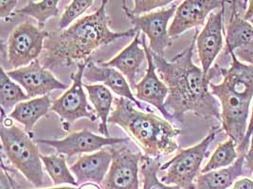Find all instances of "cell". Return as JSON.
Instances as JSON below:
<instances>
[{"mask_svg": "<svg viewBox=\"0 0 253 189\" xmlns=\"http://www.w3.org/2000/svg\"><path fill=\"white\" fill-rule=\"evenodd\" d=\"M196 37L197 30L192 44L171 61L152 53L160 78L169 89L165 108L173 120L182 121L185 114L192 112L221 121V106L210 91L211 76L193 62Z\"/></svg>", "mask_w": 253, "mask_h": 189, "instance_id": "6da1fadb", "label": "cell"}, {"mask_svg": "<svg viewBox=\"0 0 253 189\" xmlns=\"http://www.w3.org/2000/svg\"><path fill=\"white\" fill-rule=\"evenodd\" d=\"M107 3V0L102 1L95 12L78 19L68 29L49 32L40 63L47 69L80 63L89 61L93 52L104 45L123 37L137 35L138 31L134 28L123 32L110 30V18L105 9Z\"/></svg>", "mask_w": 253, "mask_h": 189, "instance_id": "7a4b0ae2", "label": "cell"}, {"mask_svg": "<svg viewBox=\"0 0 253 189\" xmlns=\"http://www.w3.org/2000/svg\"><path fill=\"white\" fill-rule=\"evenodd\" d=\"M113 105L108 124L126 130L141 148L144 157L159 159L161 155L173 154L178 149L176 137L180 130L168 120L138 109L134 102L124 97H115Z\"/></svg>", "mask_w": 253, "mask_h": 189, "instance_id": "3957f363", "label": "cell"}, {"mask_svg": "<svg viewBox=\"0 0 253 189\" xmlns=\"http://www.w3.org/2000/svg\"><path fill=\"white\" fill-rule=\"evenodd\" d=\"M230 56V68L220 70L223 80L218 84L210 83V91L220 100L223 129L239 147L249 126L253 97V66L241 63L233 53Z\"/></svg>", "mask_w": 253, "mask_h": 189, "instance_id": "277c9868", "label": "cell"}, {"mask_svg": "<svg viewBox=\"0 0 253 189\" xmlns=\"http://www.w3.org/2000/svg\"><path fill=\"white\" fill-rule=\"evenodd\" d=\"M0 137L2 151L13 167L35 188L44 187L45 173L41 154L32 135L14 124L10 127L1 124Z\"/></svg>", "mask_w": 253, "mask_h": 189, "instance_id": "5b68a950", "label": "cell"}, {"mask_svg": "<svg viewBox=\"0 0 253 189\" xmlns=\"http://www.w3.org/2000/svg\"><path fill=\"white\" fill-rule=\"evenodd\" d=\"M217 130H212L196 146L180 150L173 158L161 165L165 171L161 181L167 186H174L179 189H196L195 180L201 173L200 166L207 156L208 150L215 138Z\"/></svg>", "mask_w": 253, "mask_h": 189, "instance_id": "8992f818", "label": "cell"}, {"mask_svg": "<svg viewBox=\"0 0 253 189\" xmlns=\"http://www.w3.org/2000/svg\"><path fill=\"white\" fill-rule=\"evenodd\" d=\"M49 32L31 21L19 24L12 30L7 41V62L12 70L32 63L44 51Z\"/></svg>", "mask_w": 253, "mask_h": 189, "instance_id": "52a82bcc", "label": "cell"}, {"mask_svg": "<svg viewBox=\"0 0 253 189\" xmlns=\"http://www.w3.org/2000/svg\"><path fill=\"white\" fill-rule=\"evenodd\" d=\"M89 62L90 60L78 63V69L72 73L70 77L72 81L71 86L64 94L52 101L50 111L59 116L65 130H69L71 125L81 118H87L91 121L98 119L94 109L88 103L87 96L84 90L83 76Z\"/></svg>", "mask_w": 253, "mask_h": 189, "instance_id": "ba28073f", "label": "cell"}, {"mask_svg": "<svg viewBox=\"0 0 253 189\" xmlns=\"http://www.w3.org/2000/svg\"><path fill=\"white\" fill-rule=\"evenodd\" d=\"M109 150L112 154V163L103 183L100 185L101 188L139 189L138 166L144 155L139 152L132 151L124 144H121V147H117V145L111 146Z\"/></svg>", "mask_w": 253, "mask_h": 189, "instance_id": "9c48e42d", "label": "cell"}, {"mask_svg": "<svg viewBox=\"0 0 253 189\" xmlns=\"http://www.w3.org/2000/svg\"><path fill=\"white\" fill-rule=\"evenodd\" d=\"M176 8L175 4H171L168 8L140 16H127L134 29L147 36L150 50L156 55L165 57L166 49L172 44L168 24L173 17Z\"/></svg>", "mask_w": 253, "mask_h": 189, "instance_id": "30bf717a", "label": "cell"}, {"mask_svg": "<svg viewBox=\"0 0 253 189\" xmlns=\"http://www.w3.org/2000/svg\"><path fill=\"white\" fill-rule=\"evenodd\" d=\"M129 138L120 137H105L93 133L88 130L73 131L63 139H37L36 143L45 144L52 147L57 154L65 155L66 157H72L84 154H93L104 149V147H111L119 144H126Z\"/></svg>", "mask_w": 253, "mask_h": 189, "instance_id": "8fae6325", "label": "cell"}, {"mask_svg": "<svg viewBox=\"0 0 253 189\" xmlns=\"http://www.w3.org/2000/svg\"><path fill=\"white\" fill-rule=\"evenodd\" d=\"M7 74L12 81L23 88L31 99L36 96L47 95L55 90H65L68 88V85L60 82L39 60L27 66L7 71Z\"/></svg>", "mask_w": 253, "mask_h": 189, "instance_id": "7c38bea8", "label": "cell"}, {"mask_svg": "<svg viewBox=\"0 0 253 189\" xmlns=\"http://www.w3.org/2000/svg\"><path fill=\"white\" fill-rule=\"evenodd\" d=\"M141 46L146 52L148 64L144 77L136 84L134 94L138 101L148 103L157 108L161 112L163 118H165L169 122L174 121L165 108V101L169 94V89L157 74V68L153 59L152 51L150 50L146 43L145 36L142 37Z\"/></svg>", "mask_w": 253, "mask_h": 189, "instance_id": "4fadbf2b", "label": "cell"}, {"mask_svg": "<svg viewBox=\"0 0 253 189\" xmlns=\"http://www.w3.org/2000/svg\"><path fill=\"white\" fill-rule=\"evenodd\" d=\"M226 3V2H225ZM225 3L215 12H211L208 17L202 32L196 37V48L201 63L202 70L208 75L211 67L223 48V29Z\"/></svg>", "mask_w": 253, "mask_h": 189, "instance_id": "5bb4252c", "label": "cell"}, {"mask_svg": "<svg viewBox=\"0 0 253 189\" xmlns=\"http://www.w3.org/2000/svg\"><path fill=\"white\" fill-rule=\"evenodd\" d=\"M225 1L217 0H186L181 2L169 27L170 38H176L186 31L203 26L212 11L221 9Z\"/></svg>", "mask_w": 253, "mask_h": 189, "instance_id": "9a60e30c", "label": "cell"}, {"mask_svg": "<svg viewBox=\"0 0 253 189\" xmlns=\"http://www.w3.org/2000/svg\"><path fill=\"white\" fill-rule=\"evenodd\" d=\"M83 81L86 83H90L91 84L104 83V85H105L108 89L112 90L120 97L126 98L128 100L134 102L138 109L142 111L144 109H148L136 98L126 77L116 68L103 66V65H100L99 63L96 64L95 63L90 61L87 63L84 72Z\"/></svg>", "mask_w": 253, "mask_h": 189, "instance_id": "2e32d148", "label": "cell"}, {"mask_svg": "<svg viewBox=\"0 0 253 189\" xmlns=\"http://www.w3.org/2000/svg\"><path fill=\"white\" fill-rule=\"evenodd\" d=\"M140 32H138L133 41L114 58L107 62H100L98 63L120 71L126 77L131 89L135 90L138 73L140 72L143 63H148L146 52L144 48L140 47Z\"/></svg>", "mask_w": 253, "mask_h": 189, "instance_id": "e0dca14e", "label": "cell"}, {"mask_svg": "<svg viewBox=\"0 0 253 189\" xmlns=\"http://www.w3.org/2000/svg\"><path fill=\"white\" fill-rule=\"evenodd\" d=\"M111 163L112 154L109 148H104L99 152L81 156L69 168L78 186L86 183L101 185L110 168Z\"/></svg>", "mask_w": 253, "mask_h": 189, "instance_id": "ac0fdd59", "label": "cell"}, {"mask_svg": "<svg viewBox=\"0 0 253 189\" xmlns=\"http://www.w3.org/2000/svg\"><path fill=\"white\" fill-rule=\"evenodd\" d=\"M51 105L52 101L48 94L32 98L14 107L9 115V118L23 125L24 130L31 133L35 124L47 115Z\"/></svg>", "mask_w": 253, "mask_h": 189, "instance_id": "d6986e66", "label": "cell"}, {"mask_svg": "<svg viewBox=\"0 0 253 189\" xmlns=\"http://www.w3.org/2000/svg\"><path fill=\"white\" fill-rule=\"evenodd\" d=\"M84 87L88 93V99L92 104L93 109L100 119L99 131L105 136L110 137L108 132V118L113 110L115 97L110 90L104 84H88L84 83Z\"/></svg>", "mask_w": 253, "mask_h": 189, "instance_id": "ffe728a7", "label": "cell"}, {"mask_svg": "<svg viewBox=\"0 0 253 189\" xmlns=\"http://www.w3.org/2000/svg\"><path fill=\"white\" fill-rule=\"evenodd\" d=\"M244 160L245 155H241L228 167L200 174L196 179V189H229L237 178L244 175Z\"/></svg>", "mask_w": 253, "mask_h": 189, "instance_id": "44dd1931", "label": "cell"}, {"mask_svg": "<svg viewBox=\"0 0 253 189\" xmlns=\"http://www.w3.org/2000/svg\"><path fill=\"white\" fill-rule=\"evenodd\" d=\"M253 39V26L243 19L236 11L233 10L232 15L226 26V51L232 53L237 48L244 47Z\"/></svg>", "mask_w": 253, "mask_h": 189, "instance_id": "7402d4cb", "label": "cell"}, {"mask_svg": "<svg viewBox=\"0 0 253 189\" xmlns=\"http://www.w3.org/2000/svg\"><path fill=\"white\" fill-rule=\"evenodd\" d=\"M29 95L24 92L23 88L12 81L8 76L4 67L1 66L0 73V104L1 111L7 116L11 114L14 107L19 103L29 100Z\"/></svg>", "mask_w": 253, "mask_h": 189, "instance_id": "603a6c76", "label": "cell"}, {"mask_svg": "<svg viewBox=\"0 0 253 189\" xmlns=\"http://www.w3.org/2000/svg\"><path fill=\"white\" fill-rule=\"evenodd\" d=\"M66 156L62 154H41V160L51 181L54 185H72L78 186L75 177L70 171Z\"/></svg>", "mask_w": 253, "mask_h": 189, "instance_id": "cb8c5ba5", "label": "cell"}, {"mask_svg": "<svg viewBox=\"0 0 253 189\" xmlns=\"http://www.w3.org/2000/svg\"><path fill=\"white\" fill-rule=\"evenodd\" d=\"M58 0H43V1H28L27 5L17 10L16 13L34 17L38 27L43 30L44 25L50 17H56L59 14Z\"/></svg>", "mask_w": 253, "mask_h": 189, "instance_id": "d4e9b609", "label": "cell"}, {"mask_svg": "<svg viewBox=\"0 0 253 189\" xmlns=\"http://www.w3.org/2000/svg\"><path fill=\"white\" fill-rule=\"evenodd\" d=\"M235 146V143L230 138L229 140L218 145L214 153L211 155V159L209 160L207 165L202 168L200 174L225 168L234 164L239 157L238 153L236 152Z\"/></svg>", "mask_w": 253, "mask_h": 189, "instance_id": "484cf974", "label": "cell"}, {"mask_svg": "<svg viewBox=\"0 0 253 189\" xmlns=\"http://www.w3.org/2000/svg\"><path fill=\"white\" fill-rule=\"evenodd\" d=\"M140 172L143 177L142 189H179L174 186L164 185L158 177V172L161 169V163L158 159H152L143 156L141 161Z\"/></svg>", "mask_w": 253, "mask_h": 189, "instance_id": "4316f807", "label": "cell"}, {"mask_svg": "<svg viewBox=\"0 0 253 189\" xmlns=\"http://www.w3.org/2000/svg\"><path fill=\"white\" fill-rule=\"evenodd\" d=\"M93 2V0H73L65 9L60 17L58 23L60 30H66L75 21H77L81 15L92 6Z\"/></svg>", "mask_w": 253, "mask_h": 189, "instance_id": "83f0119b", "label": "cell"}, {"mask_svg": "<svg viewBox=\"0 0 253 189\" xmlns=\"http://www.w3.org/2000/svg\"><path fill=\"white\" fill-rule=\"evenodd\" d=\"M126 2H123V10L126 16H140L146 13L152 12V10L161 8L165 6H170L173 1L172 0H135L133 9L127 8Z\"/></svg>", "mask_w": 253, "mask_h": 189, "instance_id": "f1b7e54d", "label": "cell"}, {"mask_svg": "<svg viewBox=\"0 0 253 189\" xmlns=\"http://www.w3.org/2000/svg\"><path fill=\"white\" fill-rule=\"evenodd\" d=\"M241 63H247L253 66V39L244 47L237 48L232 52Z\"/></svg>", "mask_w": 253, "mask_h": 189, "instance_id": "f546056e", "label": "cell"}, {"mask_svg": "<svg viewBox=\"0 0 253 189\" xmlns=\"http://www.w3.org/2000/svg\"><path fill=\"white\" fill-rule=\"evenodd\" d=\"M9 167L5 165L4 161L1 163V176H0V189H19L16 182L9 173Z\"/></svg>", "mask_w": 253, "mask_h": 189, "instance_id": "4dcf8cb0", "label": "cell"}, {"mask_svg": "<svg viewBox=\"0 0 253 189\" xmlns=\"http://www.w3.org/2000/svg\"><path fill=\"white\" fill-rule=\"evenodd\" d=\"M16 0H1L0 1V18L3 21H8L12 15L14 8L17 5Z\"/></svg>", "mask_w": 253, "mask_h": 189, "instance_id": "1f68e13d", "label": "cell"}, {"mask_svg": "<svg viewBox=\"0 0 253 189\" xmlns=\"http://www.w3.org/2000/svg\"><path fill=\"white\" fill-rule=\"evenodd\" d=\"M253 112H252V116H251V119H250V122H249V126H248V130H247V133L245 135V138L242 142L241 145L238 147V154H240L239 156L241 155H246V153L248 151V148H249V145H250V142L252 139V136H253Z\"/></svg>", "mask_w": 253, "mask_h": 189, "instance_id": "d6a6232c", "label": "cell"}, {"mask_svg": "<svg viewBox=\"0 0 253 189\" xmlns=\"http://www.w3.org/2000/svg\"><path fill=\"white\" fill-rule=\"evenodd\" d=\"M232 189H253V182L251 179L244 178L238 180L234 185Z\"/></svg>", "mask_w": 253, "mask_h": 189, "instance_id": "836d02e7", "label": "cell"}, {"mask_svg": "<svg viewBox=\"0 0 253 189\" xmlns=\"http://www.w3.org/2000/svg\"><path fill=\"white\" fill-rule=\"evenodd\" d=\"M245 159L247 161V164L249 165L250 169L253 173V133L252 139H251V147H250L248 153L245 155Z\"/></svg>", "mask_w": 253, "mask_h": 189, "instance_id": "e575fe53", "label": "cell"}, {"mask_svg": "<svg viewBox=\"0 0 253 189\" xmlns=\"http://www.w3.org/2000/svg\"><path fill=\"white\" fill-rule=\"evenodd\" d=\"M249 3H250V4H249V8H248V10L246 11L244 16H243V19L246 20V21H248V20L253 18V0L250 1Z\"/></svg>", "mask_w": 253, "mask_h": 189, "instance_id": "d590c367", "label": "cell"}, {"mask_svg": "<svg viewBox=\"0 0 253 189\" xmlns=\"http://www.w3.org/2000/svg\"><path fill=\"white\" fill-rule=\"evenodd\" d=\"M77 189H103L101 188V186H99L98 184H94V183H86V184H83Z\"/></svg>", "mask_w": 253, "mask_h": 189, "instance_id": "8d00e7d4", "label": "cell"}, {"mask_svg": "<svg viewBox=\"0 0 253 189\" xmlns=\"http://www.w3.org/2000/svg\"><path fill=\"white\" fill-rule=\"evenodd\" d=\"M77 189L74 187H61V188H53V189Z\"/></svg>", "mask_w": 253, "mask_h": 189, "instance_id": "74e56055", "label": "cell"}, {"mask_svg": "<svg viewBox=\"0 0 253 189\" xmlns=\"http://www.w3.org/2000/svg\"><path fill=\"white\" fill-rule=\"evenodd\" d=\"M249 22L252 24V25H253V18H252V19H250V20H249Z\"/></svg>", "mask_w": 253, "mask_h": 189, "instance_id": "f35d334b", "label": "cell"}]
</instances>
